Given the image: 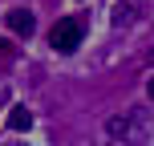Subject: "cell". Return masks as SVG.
Wrapping results in <instances>:
<instances>
[{
  "instance_id": "cell-1",
  "label": "cell",
  "mask_w": 154,
  "mask_h": 146,
  "mask_svg": "<svg viewBox=\"0 0 154 146\" xmlns=\"http://www.w3.org/2000/svg\"><path fill=\"white\" fill-rule=\"evenodd\" d=\"M106 134H109L114 142H130V146H138V142H146V118L118 114V118H109V122H106Z\"/></svg>"
},
{
  "instance_id": "cell-2",
  "label": "cell",
  "mask_w": 154,
  "mask_h": 146,
  "mask_svg": "<svg viewBox=\"0 0 154 146\" xmlns=\"http://www.w3.org/2000/svg\"><path fill=\"white\" fill-rule=\"evenodd\" d=\"M49 45H53L57 53H73V49L81 45V24H77L73 16H61V20L53 24V33H49Z\"/></svg>"
},
{
  "instance_id": "cell-3",
  "label": "cell",
  "mask_w": 154,
  "mask_h": 146,
  "mask_svg": "<svg viewBox=\"0 0 154 146\" xmlns=\"http://www.w3.org/2000/svg\"><path fill=\"white\" fill-rule=\"evenodd\" d=\"M8 29L20 33V37H32V29H37V16L24 12V8H12V12H8Z\"/></svg>"
},
{
  "instance_id": "cell-4",
  "label": "cell",
  "mask_w": 154,
  "mask_h": 146,
  "mask_svg": "<svg viewBox=\"0 0 154 146\" xmlns=\"http://www.w3.org/2000/svg\"><path fill=\"white\" fill-rule=\"evenodd\" d=\"M29 126H32V114L24 106H12V110H8V130H29Z\"/></svg>"
},
{
  "instance_id": "cell-5",
  "label": "cell",
  "mask_w": 154,
  "mask_h": 146,
  "mask_svg": "<svg viewBox=\"0 0 154 146\" xmlns=\"http://www.w3.org/2000/svg\"><path fill=\"white\" fill-rule=\"evenodd\" d=\"M146 98L154 101V77H150V81H146Z\"/></svg>"
},
{
  "instance_id": "cell-6",
  "label": "cell",
  "mask_w": 154,
  "mask_h": 146,
  "mask_svg": "<svg viewBox=\"0 0 154 146\" xmlns=\"http://www.w3.org/2000/svg\"><path fill=\"white\" fill-rule=\"evenodd\" d=\"M0 57H8V41H0Z\"/></svg>"
}]
</instances>
